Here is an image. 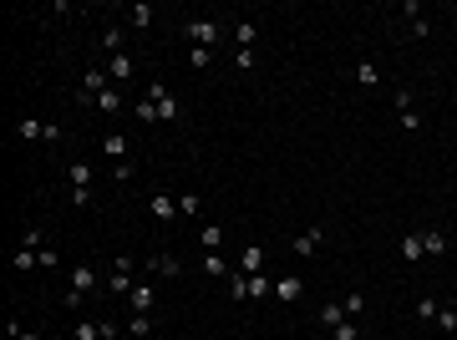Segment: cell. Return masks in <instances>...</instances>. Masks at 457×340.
<instances>
[{
	"label": "cell",
	"mask_w": 457,
	"mask_h": 340,
	"mask_svg": "<svg viewBox=\"0 0 457 340\" xmlns=\"http://www.w3.org/2000/svg\"><path fill=\"white\" fill-rule=\"evenodd\" d=\"M127 20H133L138 31H147V26H152V6H143V0H138V6L127 11Z\"/></svg>",
	"instance_id": "cell-27"
},
{
	"label": "cell",
	"mask_w": 457,
	"mask_h": 340,
	"mask_svg": "<svg viewBox=\"0 0 457 340\" xmlns=\"http://www.w3.org/2000/svg\"><path fill=\"white\" fill-rule=\"evenodd\" d=\"M188 41H193V46H208V51H213V41H219V26H213V20H193V26H188Z\"/></svg>",
	"instance_id": "cell-6"
},
{
	"label": "cell",
	"mask_w": 457,
	"mask_h": 340,
	"mask_svg": "<svg viewBox=\"0 0 457 340\" xmlns=\"http://www.w3.org/2000/svg\"><path fill=\"white\" fill-rule=\"evenodd\" d=\"M102 153H107V158H117V163H127V137L107 132V137H102Z\"/></svg>",
	"instance_id": "cell-16"
},
{
	"label": "cell",
	"mask_w": 457,
	"mask_h": 340,
	"mask_svg": "<svg viewBox=\"0 0 457 340\" xmlns=\"http://www.w3.org/2000/svg\"><path fill=\"white\" fill-rule=\"evenodd\" d=\"M77 340H107V325H92V320H77Z\"/></svg>",
	"instance_id": "cell-31"
},
{
	"label": "cell",
	"mask_w": 457,
	"mask_h": 340,
	"mask_svg": "<svg viewBox=\"0 0 457 340\" xmlns=\"http://www.w3.org/2000/svg\"><path fill=\"white\" fill-rule=\"evenodd\" d=\"M147 214H152V219H163V224L173 219V198L163 193V188H152V193H147Z\"/></svg>",
	"instance_id": "cell-9"
},
{
	"label": "cell",
	"mask_w": 457,
	"mask_h": 340,
	"mask_svg": "<svg viewBox=\"0 0 457 340\" xmlns=\"http://www.w3.org/2000/svg\"><path fill=\"white\" fill-rule=\"evenodd\" d=\"M67 178H72V188H92V168H86V163H72Z\"/></svg>",
	"instance_id": "cell-26"
},
{
	"label": "cell",
	"mask_w": 457,
	"mask_h": 340,
	"mask_svg": "<svg viewBox=\"0 0 457 340\" xmlns=\"http://www.w3.org/2000/svg\"><path fill=\"white\" fill-rule=\"evenodd\" d=\"M265 294H274V280L270 274H249V300H265Z\"/></svg>",
	"instance_id": "cell-20"
},
{
	"label": "cell",
	"mask_w": 457,
	"mask_h": 340,
	"mask_svg": "<svg viewBox=\"0 0 457 340\" xmlns=\"http://www.w3.org/2000/svg\"><path fill=\"white\" fill-rule=\"evenodd\" d=\"M345 320H351V315H345V300H331V305H320V325H345Z\"/></svg>",
	"instance_id": "cell-12"
},
{
	"label": "cell",
	"mask_w": 457,
	"mask_h": 340,
	"mask_svg": "<svg viewBox=\"0 0 457 340\" xmlns=\"http://www.w3.org/2000/svg\"><path fill=\"white\" fill-rule=\"evenodd\" d=\"M133 112H138V122H158V102H152V97H138Z\"/></svg>",
	"instance_id": "cell-25"
},
{
	"label": "cell",
	"mask_w": 457,
	"mask_h": 340,
	"mask_svg": "<svg viewBox=\"0 0 457 340\" xmlns=\"http://www.w3.org/2000/svg\"><path fill=\"white\" fill-rule=\"evenodd\" d=\"M147 269H152V274H163V280H178V274H183V259H173V254H152Z\"/></svg>",
	"instance_id": "cell-7"
},
{
	"label": "cell",
	"mask_w": 457,
	"mask_h": 340,
	"mask_svg": "<svg viewBox=\"0 0 457 340\" xmlns=\"http://www.w3.org/2000/svg\"><path fill=\"white\" fill-rule=\"evenodd\" d=\"M112 178H117V183H133V178H138V168H133V163H117V173H112Z\"/></svg>",
	"instance_id": "cell-41"
},
{
	"label": "cell",
	"mask_w": 457,
	"mask_h": 340,
	"mask_svg": "<svg viewBox=\"0 0 457 340\" xmlns=\"http://www.w3.org/2000/svg\"><path fill=\"white\" fill-rule=\"evenodd\" d=\"M402 254H406V259H427V249H422V233H402Z\"/></svg>",
	"instance_id": "cell-21"
},
{
	"label": "cell",
	"mask_w": 457,
	"mask_h": 340,
	"mask_svg": "<svg viewBox=\"0 0 457 340\" xmlns=\"http://www.w3.org/2000/svg\"><path fill=\"white\" fill-rule=\"evenodd\" d=\"M178 214H199V193H183L178 198Z\"/></svg>",
	"instance_id": "cell-43"
},
{
	"label": "cell",
	"mask_w": 457,
	"mask_h": 340,
	"mask_svg": "<svg viewBox=\"0 0 457 340\" xmlns=\"http://www.w3.org/2000/svg\"><path fill=\"white\" fill-rule=\"evenodd\" d=\"M356 81H361V87H376V81H381L376 61H361V67H356Z\"/></svg>",
	"instance_id": "cell-30"
},
{
	"label": "cell",
	"mask_w": 457,
	"mask_h": 340,
	"mask_svg": "<svg viewBox=\"0 0 457 340\" xmlns=\"http://www.w3.org/2000/svg\"><path fill=\"white\" fill-rule=\"evenodd\" d=\"M81 102H92V97H102V92H112V76H107V67H86V76H81Z\"/></svg>",
	"instance_id": "cell-4"
},
{
	"label": "cell",
	"mask_w": 457,
	"mask_h": 340,
	"mask_svg": "<svg viewBox=\"0 0 457 340\" xmlns=\"http://www.w3.org/2000/svg\"><path fill=\"white\" fill-rule=\"evenodd\" d=\"M15 137H31V142L41 137V142H46V122H36V117H20V122H15Z\"/></svg>",
	"instance_id": "cell-14"
},
{
	"label": "cell",
	"mask_w": 457,
	"mask_h": 340,
	"mask_svg": "<svg viewBox=\"0 0 457 340\" xmlns=\"http://www.w3.org/2000/svg\"><path fill=\"white\" fill-rule=\"evenodd\" d=\"M92 285H97L92 264H77V269H72V290H67V300H61V305H67V310H77V305L86 300V290H92Z\"/></svg>",
	"instance_id": "cell-1"
},
{
	"label": "cell",
	"mask_w": 457,
	"mask_h": 340,
	"mask_svg": "<svg viewBox=\"0 0 457 340\" xmlns=\"http://www.w3.org/2000/svg\"><path fill=\"white\" fill-rule=\"evenodd\" d=\"M320 239H325V229H320V224H310L305 233H295V239H290V249L305 259V254H315V249H320Z\"/></svg>",
	"instance_id": "cell-5"
},
{
	"label": "cell",
	"mask_w": 457,
	"mask_h": 340,
	"mask_svg": "<svg viewBox=\"0 0 457 340\" xmlns=\"http://www.w3.org/2000/svg\"><path fill=\"white\" fill-rule=\"evenodd\" d=\"M199 269L208 274V280H229V274H234V269H229V259H224L219 249H213V254H204V259H199Z\"/></svg>",
	"instance_id": "cell-8"
},
{
	"label": "cell",
	"mask_w": 457,
	"mask_h": 340,
	"mask_svg": "<svg viewBox=\"0 0 457 340\" xmlns=\"http://www.w3.org/2000/svg\"><path fill=\"white\" fill-rule=\"evenodd\" d=\"M259 269H265V249L249 244L244 254H239V274H259Z\"/></svg>",
	"instance_id": "cell-11"
},
{
	"label": "cell",
	"mask_w": 457,
	"mask_h": 340,
	"mask_svg": "<svg viewBox=\"0 0 457 340\" xmlns=\"http://www.w3.org/2000/svg\"><path fill=\"white\" fill-rule=\"evenodd\" d=\"M208 61H213V51H208V46H188V67H193V72H204Z\"/></svg>",
	"instance_id": "cell-32"
},
{
	"label": "cell",
	"mask_w": 457,
	"mask_h": 340,
	"mask_svg": "<svg viewBox=\"0 0 457 340\" xmlns=\"http://www.w3.org/2000/svg\"><path fill=\"white\" fill-rule=\"evenodd\" d=\"M411 36H417V41L432 36V20H427V15H411Z\"/></svg>",
	"instance_id": "cell-38"
},
{
	"label": "cell",
	"mask_w": 457,
	"mask_h": 340,
	"mask_svg": "<svg viewBox=\"0 0 457 340\" xmlns=\"http://www.w3.org/2000/svg\"><path fill=\"white\" fill-rule=\"evenodd\" d=\"M422 249L427 254H447V233L442 229H422Z\"/></svg>",
	"instance_id": "cell-17"
},
{
	"label": "cell",
	"mask_w": 457,
	"mask_h": 340,
	"mask_svg": "<svg viewBox=\"0 0 457 340\" xmlns=\"http://www.w3.org/2000/svg\"><path fill=\"white\" fill-rule=\"evenodd\" d=\"M127 335H133V340H147V335H152V320H147V315H133V320H127Z\"/></svg>",
	"instance_id": "cell-28"
},
{
	"label": "cell",
	"mask_w": 457,
	"mask_h": 340,
	"mask_svg": "<svg viewBox=\"0 0 457 340\" xmlns=\"http://www.w3.org/2000/svg\"><path fill=\"white\" fill-rule=\"evenodd\" d=\"M234 67L239 72H254V51H234Z\"/></svg>",
	"instance_id": "cell-40"
},
{
	"label": "cell",
	"mask_w": 457,
	"mask_h": 340,
	"mask_svg": "<svg viewBox=\"0 0 457 340\" xmlns=\"http://www.w3.org/2000/svg\"><path fill=\"white\" fill-rule=\"evenodd\" d=\"M72 203L77 208H92V188H72Z\"/></svg>",
	"instance_id": "cell-42"
},
{
	"label": "cell",
	"mask_w": 457,
	"mask_h": 340,
	"mask_svg": "<svg viewBox=\"0 0 457 340\" xmlns=\"http://www.w3.org/2000/svg\"><path fill=\"white\" fill-rule=\"evenodd\" d=\"M97 102V112H122V92L112 87V92H102V97H92Z\"/></svg>",
	"instance_id": "cell-24"
},
{
	"label": "cell",
	"mask_w": 457,
	"mask_h": 340,
	"mask_svg": "<svg viewBox=\"0 0 457 340\" xmlns=\"http://www.w3.org/2000/svg\"><path fill=\"white\" fill-rule=\"evenodd\" d=\"M336 340H361V325H356V320H345V325H336Z\"/></svg>",
	"instance_id": "cell-36"
},
{
	"label": "cell",
	"mask_w": 457,
	"mask_h": 340,
	"mask_svg": "<svg viewBox=\"0 0 457 340\" xmlns=\"http://www.w3.org/2000/svg\"><path fill=\"white\" fill-rule=\"evenodd\" d=\"M361 310H366V294H345V315H351V320H356Z\"/></svg>",
	"instance_id": "cell-37"
},
{
	"label": "cell",
	"mask_w": 457,
	"mask_h": 340,
	"mask_svg": "<svg viewBox=\"0 0 457 340\" xmlns=\"http://www.w3.org/2000/svg\"><path fill=\"white\" fill-rule=\"evenodd\" d=\"M234 41H239V51H254V20H239V26H234Z\"/></svg>",
	"instance_id": "cell-22"
},
{
	"label": "cell",
	"mask_w": 457,
	"mask_h": 340,
	"mask_svg": "<svg viewBox=\"0 0 457 340\" xmlns=\"http://www.w3.org/2000/svg\"><path fill=\"white\" fill-rule=\"evenodd\" d=\"M147 97L158 102V122H178V117H183V107L173 102V92L163 87V81H152V87H147Z\"/></svg>",
	"instance_id": "cell-3"
},
{
	"label": "cell",
	"mask_w": 457,
	"mask_h": 340,
	"mask_svg": "<svg viewBox=\"0 0 457 340\" xmlns=\"http://www.w3.org/2000/svg\"><path fill=\"white\" fill-rule=\"evenodd\" d=\"M122 41H127V31H122V26H107V31H102V51L122 56Z\"/></svg>",
	"instance_id": "cell-19"
},
{
	"label": "cell",
	"mask_w": 457,
	"mask_h": 340,
	"mask_svg": "<svg viewBox=\"0 0 457 340\" xmlns=\"http://www.w3.org/2000/svg\"><path fill=\"white\" fill-rule=\"evenodd\" d=\"M274 294H279V300H300V294H305V285L295 280V274H285V280H274Z\"/></svg>",
	"instance_id": "cell-18"
},
{
	"label": "cell",
	"mask_w": 457,
	"mask_h": 340,
	"mask_svg": "<svg viewBox=\"0 0 457 340\" xmlns=\"http://www.w3.org/2000/svg\"><path fill=\"white\" fill-rule=\"evenodd\" d=\"M107 285H112V294H122V300L133 294V254H117L112 259V280Z\"/></svg>",
	"instance_id": "cell-2"
},
{
	"label": "cell",
	"mask_w": 457,
	"mask_h": 340,
	"mask_svg": "<svg viewBox=\"0 0 457 340\" xmlns=\"http://www.w3.org/2000/svg\"><path fill=\"white\" fill-rule=\"evenodd\" d=\"M36 259H41V269H56L61 254H56V244H46V249H36Z\"/></svg>",
	"instance_id": "cell-34"
},
{
	"label": "cell",
	"mask_w": 457,
	"mask_h": 340,
	"mask_svg": "<svg viewBox=\"0 0 457 340\" xmlns=\"http://www.w3.org/2000/svg\"><path fill=\"white\" fill-rule=\"evenodd\" d=\"M437 310H442L437 300H417V315H422V320H437Z\"/></svg>",
	"instance_id": "cell-39"
},
{
	"label": "cell",
	"mask_w": 457,
	"mask_h": 340,
	"mask_svg": "<svg viewBox=\"0 0 457 340\" xmlns=\"http://www.w3.org/2000/svg\"><path fill=\"white\" fill-rule=\"evenodd\" d=\"M391 107H397V112H417V107H411V92H406V87H397V97H391Z\"/></svg>",
	"instance_id": "cell-35"
},
{
	"label": "cell",
	"mask_w": 457,
	"mask_h": 340,
	"mask_svg": "<svg viewBox=\"0 0 457 340\" xmlns=\"http://www.w3.org/2000/svg\"><path fill=\"white\" fill-rule=\"evenodd\" d=\"M229 294H234V300H249V274H229Z\"/></svg>",
	"instance_id": "cell-29"
},
{
	"label": "cell",
	"mask_w": 457,
	"mask_h": 340,
	"mask_svg": "<svg viewBox=\"0 0 457 340\" xmlns=\"http://www.w3.org/2000/svg\"><path fill=\"white\" fill-rule=\"evenodd\" d=\"M199 239H204V249L213 254V249L224 244V224H204V233H199Z\"/></svg>",
	"instance_id": "cell-23"
},
{
	"label": "cell",
	"mask_w": 457,
	"mask_h": 340,
	"mask_svg": "<svg viewBox=\"0 0 457 340\" xmlns=\"http://www.w3.org/2000/svg\"><path fill=\"white\" fill-rule=\"evenodd\" d=\"M107 76H112V81H127V76H133V56H112V61H107Z\"/></svg>",
	"instance_id": "cell-15"
},
{
	"label": "cell",
	"mask_w": 457,
	"mask_h": 340,
	"mask_svg": "<svg viewBox=\"0 0 457 340\" xmlns=\"http://www.w3.org/2000/svg\"><path fill=\"white\" fill-rule=\"evenodd\" d=\"M6 335H11V340H41L36 330H26V325H20V320H11V325H6Z\"/></svg>",
	"instance_id": "cell-33"
},
{
	"label": "cell",
	"mask_w": 457,
	"mask_h": 340,
	"mask_svg": "<svg viewBox=\"0 0 457 340\" xmlns=\"http://www.w3.org/2000/svg\"><path fill=\"white\" fill-rule=\"evenodd\" d=\"M11 269H15V274H26V269H41V259H36V249H26V244H20V249L11 254Z\"/></svg>",
	"instance_id": "cell-13"
},
{
	"label": "cell",
	"mask_w": 457,
	"mask_h": 340,
	"mask_svg": "<svg viewBox=\"0 0 457 340\" xmlns=\"http://www.w3.org/2000/svg\"><path fill=\"white\" fill-rule=\"evenodd\" d=\"M152 300H158V294H152V285H133V294H127L133 315H147V310H152Z\"/></svg>",
	"instance_id": "cell-10"
}]
</instances>
